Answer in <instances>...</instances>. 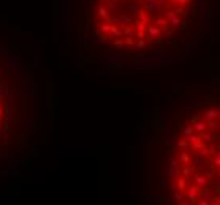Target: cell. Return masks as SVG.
<instances>
[{
    "label": "cell",
    "instance_id": "obj_1",
    "mask_svg": "<svg viewBox=\"0 0 220 205\" xmlns=\"http://www.w3.org/2000/svg\"><path fill=\"white\" fill-rule=\"evenodd\" d=\"M2 122H3V100L0 95V126H2Z\"/></svg>",
    "mask_w": 220,
    "mask_h": 205
}]
</instances>
